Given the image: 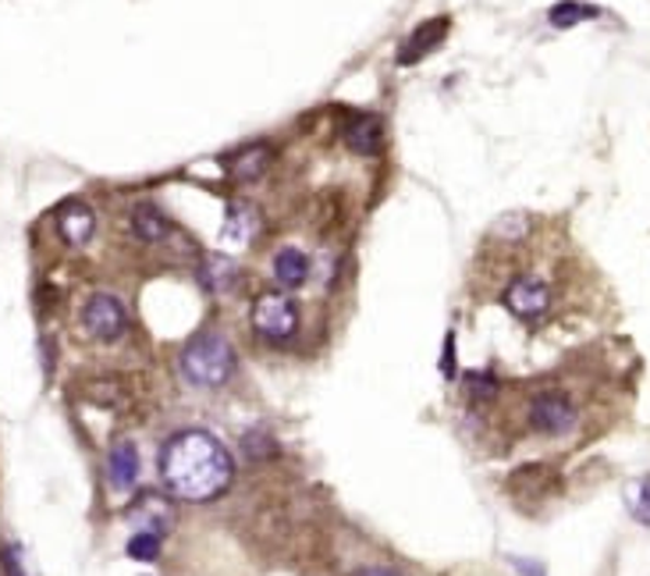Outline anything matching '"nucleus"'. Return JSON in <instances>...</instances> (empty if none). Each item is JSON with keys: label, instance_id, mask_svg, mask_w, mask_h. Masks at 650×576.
Segmentation results:
<instances>
[{"label": "nucleus", "instance_id": "f257e3e1", "mask_svg": "<svg viewBox=\"0 0 650 576\" xmlns=\"http://www.w3.org/2000/svg\"><path fill=\"white\" fill-rule=\"evenodd\" d=\"M160 480L171 499L203 505L221 499L232 488L235 459L221 438H213L203 427H188V431L171 434L160 449Z\"/></svg>", "mask_w": 650, "mask_h": 576}, {"label": "nucleus", "instance_id": "f03ea898", "mask_svg": "<svg viewBox=\"0 0 650 576\" xmlns=\"http://www.w3.org/2000/svg\"><path fill=\"white\" fill-rule=\"evenodd\" d=\"M235 345L221 331L196 334L179 353V370L193 388H224L235 378Z\"/></svg>", "mask_w": 650, "mask_h": 576}, {"label": "nucleus", "instance_id": "7ed1b4c3", "mask_svg": "<svg viewBox=\"0 0 650 576\" xmlns=\"http://www.w3.org/2000/svg\"><path fill=\"white\" fill-rule=\"evenodd\" d=\"M249 324L263 342H289L299 331V306L289 292H260L253 299Z\"/></svg>", "mask_w": 650, "mask_h": 576}, {"label": "nucleus", "instance_id": "20e7f679", "mask_svg": "<svg viewBox=\"0 0 650 576\" xmlns=\"http://www.w3.org/2000/svg\"><path fill=\"white\" fill-rule=\"evenodd\" d=\"M83 328L97 342H118L128 331V310L114 292H93L83 306Z\"/></svg>", "mask_w": 650, "mask_h": 576}, {"label": "nucleus", "instance_id": "39448f33", "mask_svg": "<svg viewBox=\"0 0 650 576\" xmlns=\"http://www.w3.org/2000/svg\"><path fill=\"white\" fill-rule=\"evenodd\" d=\"M501 306H505L516 320H523V324H537V320L551 310L548 281H540L534 274H519L516 281H508L505 292H501Z\"/></svg>", "mask_w": 650, "mask_h": 576}, {"label": "nucleus", "instance_id": "423d86ee", "mask_svg": "<svg viewBox=\"0 0 650 576\" xmlns=\"http://www.w3.org/2000/svg\"><path fill=\"white\" fill-rule=\"evenodd\" d=\"M579 413L565 392H540L530 402V427L544 438H562L576 427Z\"/></svg>", "mask_w": 650, "mask_h": 576}, {"label": "nucleus", "instance_id": "0eeeda50", "mask_svg": "<svg viewBox=\"0 0 650 576\" xmlns=\"http://www.w3.org/2000/svg\"><path fill=\"white\" fill-rule=\"evenodd\" d=\"M128 519L139 530H146V534H164L174 527V505H171V499L168 494H157V491H143L139 499H135L132 505H128Z\"/></svg>", "mask_w": 650, "mask_h": 576}, {"label": "nucleus", "instance_id": "6e6552de", "mask_svg": "<svg viewBox=\"0 0 650 576\" xmlns=\"http://www.w3.org/2000/svg\"><path fill=\"white\" fill-rule=\"evenodd\" d=\"M139 470H143V459H139V445L128 438H121L107 452V480H111L114 491H132L139 485Z\"/></svg>", "mask_w": 650, "mask_h": 576}, {"label": "nucleus", "instance_id": "1a4fd4ad", "mask_svg": "<svg viewBox=\"0 0 650 576\" xmlns=\"http://www.w3.org/2000/svg\"><path fill=\"white\" fill-rule=\"evenodd\" d=\"M444 36H449V19H430L424 25H416V29L405 36V44L398 47V64L409 69V64L430 58V53L444 44Z\"/></svg>", "mask_w": 650, "mask_h": 576}, {"label": "nucleus", "instance_id": "9d476101", "mask_svg": "<svg viewBox=\"0 0 650 576\" xmlns=\"http://www.w3.org/2000/svg\"><path fill=\"white\" fill-rule=\"evenodd\" d=\"M58 232L68 246H86L93 232H97V213L83 199H72L58 210Z\"/></svg>", "mask_w": 650, "mask_h": 576}, {"label": "nucleus", "instance_id": "9b49d317", "mask_svg": "<svg viewBox=\"0 0 650 576\" xmlns=\"http://www.w3.org/2000/svg\"><path fill=\"white\" fill-rule=\"evenodd\" d=\"M345 143H348L352 154H359V157H377V154H381V146H384V125H381V118H373V114L352 118V122L345 125Z\"/></svg>", "mask_w": 650, "mask_h": 576}, {"label": "nucleus", "instance_id": "f8f14e48", "mask_svg": "<svg viewBox=\"0 0 650 576\" xmlns=\"http://www.w3.org/2000/svg\"><path fill=\"white\" fill-rule=\"evenodd\" d=\"M132 232L139 243H150V246H160V243H168V238L174 235V224L171 218L160 207L154 204H139L132 210Z\"/></svg>", "mask_w": 650, "mask_h": 576}, {"label": "nucleus", "instance_id": "ddd939ff", "mask_svg": "<svg viewBox=\"0 0 650 576\" xmlns=\"http://www.w3.org/2000/svg\"><path fill=\"white\" fill-rule=\"evenodd\" d=\"M309 257L299 249V246H284V249H278V257H274V281L281 289H289V292H295V289H303L306 281H309Z\"/></svg>", "mask_w": 650, "mask_h": 576}, {"label": "nucleus", "instance_id": "4468645a", "mask_svg": "<svg viewBox=\"0 0 650 576\" xmlns=\"http://www.w3.org/2000/svg\"><path fill=\"white\" fill-rule=\"evenodd\" d=\"M199 281L213 292V296H224V292H232V285L238 281V267L232 257H224V253H210V257H203V264H199Z\"/></svg>", "mask_w": 650, "mask_h": 576}, {"label": "nucleus", "instance_id": "2eb2a0df", "mask_svg": "<svg viewBox=\"0 0 650 576\" xmlns=\"http://www.w3.org/2000/svg\"><path fill=\"white\" fill-rule=\"evenodd\" d=\"M256 228H260V213H256L249 204H232L228 207V221H224V243L235 246H249Z\"/></svg>", "mask_w": 650, "mask_h": 576}, {"label": "nucleus", "instance_id": "dca6fc26", "mask_svg": "<svg viewBox=\"0 0 650 576\" xmlns=\"http://www.w3.org/2000/svg\"><path fill=\"white\" fill-rule=\"evenodd\" d=\"M598 15H601V8L584 4V0H559V4L548 11V22L554 25V29H573V25L593 22Z\"/></svg>", "mask_w": 650, "mask_h": 576}, {"label": "nucleus", "instance_id": "f3484780", "mask_svg": "<svg viewBox=\"0 0 650 576\" xmlns=\"http://www.w3.org/2000/svg\"><path fill=\"white\" fill-rule=\"evenodd\" d=\"M267 164H270V150L263 143H256V146H246V150L232 160V171L238 182H256L267 171Z\"/></svg>", "mask_w": 650, "mask_h": 576}, {"label": "nucleus", "instance_id": "a211bd4d", "mask_svg": "<svg viewBox=\"0 0 650 576\" xmlns=\"http://www.w3.org/2000/svg\"><path fill=\"white\" fill-rule=\"evenodd\" d=\"M626 508L640 527H650V474L626 485Z\"/></svg>", "mask_w": 650, "mask_h": 576}, {"label": "nucleus", "instance_id": "6ab92c4d", "mask_svg": "<svg viewBox=\"0 0 650 576\" xmlns=\"http://www.w3.org/2000/svg\"><path fill=\"white\" fill-rule=\"evenodd\" d=\"M160 544H164V538H160V534L135 530L132 538H128V544H125V552H128V559H135V562H154V559L160 555Z\"/></svg>", "mask_w": 650, "mask_h": 576}, {"label": "nucleus", "instance_id": "aec40b11", "mask_svg": "<svg viewBox=\"0 0 650 576\" xmlns=\"http://www.w3.org/2000/svg\"><path fill=\"white\" fill-rule=\"evenodd\" d=\"M526 232H530V218H526V213H519V210L501 213L498 224H494V235L505 238V243H519V238H526Z\"/></svg>", "mask_w": 650, "mask_h": 576}, {"label": "nucleus", "instance_id": "412c9836", "mask_svg": "<svg viewBox=\"0 0 650 576\" xmlns=\"http://www.w3.org/2000/svg\"><path fill=\"white\" fill-rule=\"evenodd\" d=\"M0 569H4V576H36L29 569V559H25V552L19 544H4L0 548Z\"/></svg>", "mask_w": 650, "mask_h": 576}, {"label": "nucleus", "instance_id": "4be33fe9", "mask_svg": "<svg viewBox=\"0 0 650 576\" xmlns=\"http://www.w3.org/2000/svg\"><path fill=\"white\" fill-rule=\"evenodd\" d=\"M466 395L469 399H491L498 395V381L491 378V373H469V381H466Z\"/></svg>", "mask_w": 650, "mask_h": 576}, {"label": "nucleus", "instance_id": "5701e85b", "mask_svg": "<svg viewBox=\"0 0 650 576\" xmlns=\"http://www.w3.org/2000/svg\"><path fill=\"white\" fill-rule=\"evenodd\" d=\"M246 449H249L253 459H267V455H274V438H270L267 431H253L246 438Z\"/></svg>", "mask_w": 650, "mask_h": 576}, {"label": "nucleus", "instance_id": "b1692460", "mask_svg": "<svg viewBox=\"0 0 650 576\" xmlns=\"http://www.w3.org/2000/svg\"><path fill=\"white\" fill-rule=\"evenodd\" d=\"M508 562H512V569H516L519 576H548V566H544V562H537V559L508 555Z\"/></svg>", "mask_w": 650, "mask_h": 576}, {"label": "nucleus", "instance_id": "393cba45", "mask_svg": "<svg viewBox=\"0 0 650 576\" xmlns=\"http://www.w3.org/2000/svg\"><path fill=\"white\" fill-rule=\"evenodd\" d=\"M441 373H444V378H455V334L449 331V334H444V356H441Z\"/></svg>", "mask_w": 650, "mask_h": 576}, {"label": "nucleus", "instance_id": "a878e982", "mask_svg": "<svg viewBox=\"0 0 650 576\" xmlns=\"http://www.w3.org/2000/svg\"><path fill=\"white\" fill-rule=\"evenodd\" d=\"M356 576H402L398 569H391V566H363Z\"/></svg>", "mask_w": 650, "mask_h": 576}]
</instances>
